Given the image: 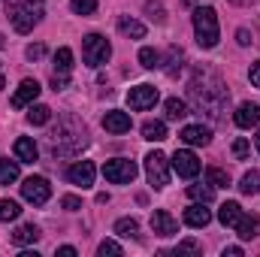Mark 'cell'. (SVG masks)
<instances>
[{"label":"cell","mask_w":260,"mask_h":257,"mask_svg":"<svg viewBox=\"0 0 260 257\" xmlns=\"http://www.w3.org/2000/svg\"><path fill=\"white\" fill-rule=\"evenodd\" d=\"M188 97H191V103L197 106V112H200V115L206 112L212 121H218V118L224 115L227 100H230L224 82H221L212 70H197L194 76H191V82H188Z\"/></svg>","instance_id":"obj_1"},{"label":"cell","mask_w":260,"mask_h":257,"mask_svg":"<svg viewBox=\"0 0 260 257\" xmlns=\"http://www.w3.org/2000/svg\"><path fill=\"white\" fill-rule=\"evenodd\" d=\"M85 145H88V130H85V124L79 118H73V115L61 118L58 127L49 133V151L55 157H73Z\"/></svg>","instance_id":"obj_2"},{"label":"cell","mask_w":260,"mask_h":257,"mask_svg":"<svg viewBox=\"0 0 260 257\" xmlns=\"http://www.w3.org/2000/svg\"><path fill=\"white\" fill-rule=\"evenodd\" d=\"M6 15L18 34H30L43 21V0H6Z\"/></svg>","instance_id":"obj_3"},{"label":"cell","mask_w":260,"mask_h":257,"mask_svg":"<svg viewBox=\"0 0 260 257\" xmlns=\"http://www.w3.org/2000/svg\"><path fill=\"white\" fill-rule=\"evenodd\" d=\"M194 34H197V43H200L203 49H215V46H218L221 30H218V15H215V9H212V6H197V12H194Z\"/></svg>","instance_id":"obj_4"},{"label":"cell","mask_w":260,"mask_h":257,"mask_svg":"<svg viewBox=\"0 0 260 257\" xmlns=\"http://www.w3.org/2000/svg\"><path fill=\"white\" fill-rule=\"evenodd\" d=\"M109 55H112V46L106 43V37H100V34H88V37L82 40V58H85V64L88 67L106 64Z\"/></svg>","instance_id":"obj_5"},{"label":"cell","mask_w":260,"mask_h":257,"mask_svg":"<svg viewBox=\"0 0 260 257\" xmlns=\"http://www.w3.org/2000/svg\"><path fill=\"white\" fill-rule=\"evenodd\" d=\"M145 176H148L151 188H167V182H170V157L164 151H151L145 157Z\"/></svg>","instance_id":"obj_6"},{"label":"cell","mask_w":260,"mask_h":257,"mask_svg":"<svg viewBox=\"0 0 260 257\" xmlns=\"http://www.w3.org/2000/svg\"><path fill=\"white\" fill-rule=\"evenodd\" d=\"M136 164L127 160V157H115V160H106L103 164V176H106V182H112V185H130L133 179H136Z\"/></svg>","instance_id":"obj_7"},{"label":"cell","mask_w":260,"mask_h":257,"mask_svg":"<svg viewBox=\"0 0 260 257\" xmlns=\"http://www.w3.org/2000/svg\"><path fill=\"white\" fill-rule=\"evenodd\" d=\"M21 197H24L27 203H34V206H46L49 197H52V185H49V179H43V176H30V179H24V185H21Z\"/></svg>","instance_id":"obj_8"},{"label":"cell","mask_w":260,"mask_h":257,"mask_svg":"<svg viewBox=\"0 0 260 257\" xmlns=\"http://www.w3.org/2000/svg\"><path fill=\"white\" fill-rule=\"evenodd\" d=\"M127 103H130V109H136V112L151 109V106L157 103V88H154V85H136V88H130Z\"/></svg>","instance_id":"obj_9"},{"label":"cell","mask_w":260,"mask_h":257,"mask_svg":"<svg viewBox=\"0 0 260 257\" xmlns=\"http://www.w3.org/2000/svg\"><path fill=\"white\" fill-rule=\"evenodd\" d=\"M94 176H97V167L91 160H76L73 167H67V179L76 188H91L94 185Z\"/></svg>","instance_id":"obj_10"},{"label":"cell","mask_w":260,"mask_h":257,"mask_svg":"<svg viewBox=\"0 0 260 257\" xmlns=\"http://www.w3.org/2000/svg\"><path fill=\"white\" fill-rule=\"evenodd\" d=\"M173 170H176L182 179H194L197 173H200V160H197L194 151L182 148V151H176V154H173Z\"/></svg>","instance_id":"obj_11"},{"label":"cell","mask_w":260,"mask_h":257,"mask_svg":"<svg viewBox=\"0 0 260 257\" xmlns=\"http://www.w3.org/2000/svg\"><path fill=\"white\" fill-rule=\"evenodd\" d=\"M40 91H43V88H40V82H37V79H24V82L18 85V91L12 94V106H15V109L30 106V103L40 97Z\"/></svg>","instance_id":"obj_12"},{"label":"cell","mask_w":260,"mask_h":257,"mask_svg":"<svg viewBox=\"0 0 260 257\" xmlns=\"http://www.w3.org/2000/svg\"><path fill=\"white\" fill-rule=\"evenodd\" d=\"M233 121H236V127H242V130L257 127V124H260V106H257V103H242V106L236 109Z\"/></svg>","instance_id":"obj_13"},{"label":"cell","mask_w":260,"mask_h":257,"mask_svg":"<svg viewBox=\"0 0 260 257\" xmlns=\"http://www.w3.org/2000/svg\"><path fill=\"white\" fill-rule=\"evenodd\" d=\"M151 230H154L157 236H176V233H179V224H176V218H173L170 212L157 209V212L151 215Z\"/></svg>","instance_id":"obj_14"},{"label":"cell","mask_w":260,"mask_h":257,"mask_svg":"<svg viewBox=\"0 0 260 257\" xmlns=\"http://www.w3.org/2000/svg\"><path fill=\"white\" fill-rule=\"evenodd\" d=\"M209 221H212V212L206 209V203H194V206L185 209V224H188V227H197V230H200V227H206Z\"/></svg>","instance_id":"obj_15"},{"label":"cell","mask_w":260,"mask_h":257,"mask_svg":"<svg viewBox=\"0 0 260 257\" xmlns=\"http://www.w3.org/2000/svg\"><path fill=\"white\" fill-rule=\"evenodd\" d=\"M103 127L109 130V133H127L130 130V115L121 112V109H112V112L103 115Z\"/></svg>","instance_id":"obj_16"},{"label":"cell","mask_w":260,"mask_h":257,"mask_svg":"<svg viewBox=\"0 0 260 257\" xmlns=\"http://www.w3.org/2000/svg\"><path fill=\"white\" fill-rule=\"evenodd\" d=\"M188 145H209V139H212V130L203 127V124H188V127H182L179 133Z\"/></svg>","instance_id":"obj_17"},{"label":"cell","mask_w":260,"mask_h":257,"mask_svg":"<svg viewBox=\"0 0 260 257\" xmlns=\"http://www.w3.org/2000/svg\"><path fill=\"white\" fill-rule=\"evenodd\" d=\"M242 215H245V212H242V206H239V203H233V200H227V203L218 209V221H221L224 227H236Z\"/></svg>","instance_id":"obj_18"},{"label":"cell","mask_w":260,"mask_h":257,"mask_svg":"<svg viewBox=\"0 0 260 257\" xmlns=\"http://www.w3.org/2000/svg\"><path fill=\"white\" fill-rule=\"evenodd\" d=\"M37 154H40V148H37V142H34V139H27V136L15 139V157H18L21 164H34V160H37Z\"/></svg>","instance_id":"obj_19"},{"label":"cell","mask_w":260,"mask_h":257,"mask_svg":"<svg viewBox=\"0 0 260 257\" xmlns=\"http://www.w3.org/2000/svg\"><path fill=\"white\" fill-rule=\"evenodd\" d=\"M233 230L239 233V239H254V236L260 233V218L257 215H242L239 224H236Z\"/></svg>","instance_id":"obj_20"},{"label":"cell","mask_w":260,"mask_h":257,"mask_svg":"<svg viewBox=\"0 0 260 257\" xmlns=\"http://www.w3.org/2000/svg\"><path fill=\"white\" fill-rule=\"evenodd\" d=\"M43 233H40V227H34V224H21L15 233H12V242L15 245H30V242H37Z\"/></svg>","instance_id":"obj_21"},{"label":"cell","mask_w":260,"mask_h":257,"mask_svg":"<svg viewBox=\"0 0 260 257\" xmlns=\"http://www.w3.org/2000/svg\"><path fill=\"white\" fill-rule=\"evenodd\" d=\"M142 139H148V142H164V139H167V124H164V121H145V124H142Z\"/></svg>","instance_id":"obj_22"},{"label":"cell","mask_w":260,"mask_h":257,"mask_svg":"<svg viewBox=\"0 0 260 257\" xmlns=\"http://www.w3.org/2000/svg\"><path fill=\"white\" fill-rule=\"evenodd\" d=\"M118 30L124 37H133V40H142L145 37V24L136 21V18H118Z\"/></svg>","instance_id":"obj_23"},{"label":"cell","mask_w":260,"mask_h":257,"mask_svg":"<svg viewBox=\"0 0 260 257\" xmlns=\"http://www.w3.org/2000/svg\"><path fill=\"white\" fill-rule=\"evenodd\" d=\"M70 70H73V52L64 46V49L55 52V73L58 76H70Z\"/></svg>","instance_id":"obj_24"},{"label":"cell","mask_w":260,"mask_h":257,"mask_svg":"<svg viewBox=\"0 0 260 257\" xmlns=\"http://www.w3.org/2000/svg\"><path fill=\"white\" fill-rule=\"evenodd\" d=\"M49 118H52V109H49V106H43V103H30V109H27V121H30V124L40 127V124H46Z\"/></svg>","instance_id":"obj_25"},{"label":"cell","mask_w":260,"mask_h":257,"mask_svg":"<svg viewBox=\"0 0 260 257\" xmlns=\"http://www.w3.org/2000/svg\"><path fill=\"white\" fill-rule=\"evenodd\" d=\"M206 182H209L212 188H227V185H230V173L221 170V167H209V170H206Z\"/></svg>","instance_id":"obj_26"},{"label":"cell","mask_w":260,"mask_h":257,"mask_svg":"<svg viewBox=\"0 0 260 257\" xmlns=\"http://www.w3.org/2000/svg\"><path fill=\"white\" fill-rule=\"evenodd\" d=\"M12 182H18V164L0 157V185H12Z\"/></svg>","instance_id":"obj_27"},{"label":"cell","mask_w":260,"mask_h":257,"mask_svg":"<svg viewBox=\"0 0 260 257\" xmlns=\"http://www.w3.org/2000/svg\"><path fill=\"white\" fill-rule=\"evenodd\" d=\"M185 115H188V103L179 100V97H170V100H167V118H170V121H179V118H185Z\"/></svg>","instance_id":"obj_28"},{"label":"cell","mask_w":260,"mask_h":257,"mask_svg":"<svg viewBox=\"0 0 260 257\" xmlns=\"http://www.w3.org/2000/svg\"><path fill=\"white\" fill-rule=\"evenodd\" d=\"M115 233L124 239H139V224L133 218H121V221H115Z\"/></svg>","instance_id":"obj_29"},{"label":"cell","mask_w":260,"mask_h":257,"mask_svg":"<svg viewBox=\"0 0 260 257\" xmlns=\"http://www.w3.org/2000/svg\"><path fill=\"white\" fill-rule=\"evenodd\" d=\"M188 197L197 200V203H212V197H215V188L206 182V185H191L188 188Z\"/></svg>","instance_id":"obj_30"},{"label":"cell","mask_w":260,"mask_h":257,"mask_svg":"<svg viewBox=\"0 0 260 257\" xmlns=\"http://www.w3.org/2000/svg\"><path fill=\"white\" fill-rule=\"evenodd\" d=\"M239 191L248 194V197L260 191V173H257V170H251V173H245V176H242V182H239Z\"/></svg>","instance_id":"obj_31"},{"label":"cell","mask_w":260,"mask_h":257,"mask_svg":"<svg viewBox=\"0 0 260 257\" xmlns=\"http://www.w3.org/2000/svg\"><path fill=\"white\" fill-rule=\"evenodd\" d=\"M139 64L145 67V70H157V67L164 64V58H160V52H154V49H142V52H139Z\"/></svg>","instance_id":"obj_32"},{"label":"cell","mask_w":260,"mask_h":257,"mask_svg":"<svg viewBox=\"0 0 260 257\" xmlns=\"http://www.w3.org/2000/svg\"><path fill=\"white\" fill-rule=\"evenodd\" d=\"M21 215V206L15 200H0V221H15Z\"/></svg>","instance_id":"obj_33"},{"label":"cell","mask_w":260,"mask_h":257,"mask_svg":"<svg viewBox=\"0 0 260 257\" xmlns=\"http://www.w3.org/2000/svg\"><path fill=\"white\" fill-rule=\"evenodd\" d=\"M70 9L76 15H91L97 9V0H70Z\"/></svg>","instance_id":"obj_34"},{"label":"cell","mask_w":260,"mask_h":257,"mask_svg":"<svg viewBox=\"0 0 260 257\" xmlns=\"http://www.w3.org/2000/svg\"><path fill=\"white\" fill-rule=\"evenodd\" d=\"M97 254H100V257H121V245H118V242H112V239H103V242H100V248H97Z\"/></svg>","instance_id":"obj_35"},{"label":"cell","mask_w":260,"mask_h":257,"mask_svg":"<svg viewBox=\"0 0 260 257\" xmlns=\"http://www.w3.org/2000/svg\"><path fill=\"white\" fill-rule=\"evenodd\" d=\"M182 61H185V55H182L179 49H170V67H167V73H170V76H179Z\"/></svg>","instance_id":"obj_36"},{"label":"cell","mask_w":260,"mask_h":257,"mask_svg":"<svg viewBox=\"0 0 260 257\" xmlns=\"http://www.w3.org/2000/svg\"><path fill=\"white\" fill-rule=\"evenodd\" d=\"M248 151H251V142H248L245 136H239V139L233 142V154H236V160H245V157H248Z\"/></svg>","instance_id":"obj_37"},{"label":"cell","mask_w":260,"mask_h":257,"mask_svg":"<svg viewBox=\"0 0 260 257\" xmlns=\"http://www.w3.org/2000/svg\"><path fill=\"white\" fill-rule=\"evenodd\" d=\"M145 12H148L157 24H164V21H167V15H164V6H160V3H145Z\"/></svg>","instance_id":"obj_38"},{"label":"cell","mask_w":260,"mask_h":257,"mask_svg":"<svg viewBox=\"0 0 260 257\" xmlns=\"http://www.w3.org/2000/svg\"><path fill=\"white\" fill-rule=\"evenodd\" d=\"M61 206H64L67 212H79V209H82V200H79V197H73V194H67L64 200H61Z\"/></svg>","instance_id":"obj_39"},{"label":"cell","mask_w":260,"mask_h":257,"mask_svg":"<svg viewBox=\"0 0 260 257\" xmlns=\"http://www.w3.org/2000/svg\"><path fill=\"white\" fill-rule=\"evenodd\" d=\"M24 55H27V58H30V61H40V58H43V55H46V49H43V46H40V43H37V46H27V52H24Z\"/></svg>","instance_id":"obj_40"},{"label":"cell","mask_w":260,"mask_h":257,"mask_svg":"<svg viewBox=\"0 0 260 257\" xmlns=\"http://www.w3.org/2000/svg\"><path fill=\"white\" fill-rule=\"evenodd\" d=\"M67 79H70V76H58V73H55V76H52V88H55V91H64Z\"/></svg>","instance_id":"obj_41"},{"label":"cell","mask_w":260,"mask_h":257,"mask_svg":"<svg viewBox=\"0 0 260 257\" xmlns=\"http://www.w3.org/2000/svg\"><path fill=\"white\" fill-rule=\"evenodd\" d=\"M248 79H251V85H254V88H260V64H254L251 70H248Z\"/></svg>","instance_id":"obj_42"},{"label":"cell","mask_w":260,"mask_h":257,"mask_svg":"<svg viewBox=\"0 0 260 257\" xmlns=\"http://www.w3.org/2000/svg\"><path fill=\"white\" fill-rule=\"evenodd\" d=\"M176 251H200V245L188 239V242H179V248H176Z\"/></svg>","instance_id":"obj_43"},{"label":"cell","mask_w":260,"mask_h":257,"mask_svg":"<svg viewBox=\"0 0 260 257\" xmlns=\"http://www.w3.org/2000/svg\"><path fill=\"white\" fill-rule=\"evenodd\" d=\"M236 40H239V46H248V43H251V34H248V30L242 27V30L236 34Z\"/></svg>","instance_id":"obj_44"},{"label":"cell","mask_w":260,"mask_h":257,"mask_svg":"<svg viewBox=\"0 0 260 257\" xmlns=\"http://www.w3.org/2000/svg\"><path fill=\"white\" fill-rule=\"evenodd\" d=\"M58 257H76V248L73 245H61L58 248Z\"/></svg>","instance_id":"obj_45"},{"label":"cell","mask_w":260,"mask_h":257,"mask_svg":"<svg viewBox=\"0 0 260 257\" xmlns=\"http://www.w3.org/2000/svg\"><path fill=\"white\" fill-rule=\"evenodd\" d=\"M224 257H242V248L239 245H230V248H224Z\"/></svg>","instance_id":"obj_46"},{"label":"cell","mask_w":260,"mask_h":257,"mask_svg":"<svg viewBox=\"0 0 260 257\" xmlns=\"http://www.w3.org/2000/svg\"><path fill=\"white\" fill-rule=\"evenodd\" d=\"M0 49H6V37L3 34H0Z\"/></svg>","instance_id":"obj_47"},{"label":"cell","mask_w":260,"mask_h":257,"mask_svg":"<svg viewBox=\"0 0 260 257\" xmlns=\"http://www.w3.org/2000/svg\"><path fill=\"white\" fill-rule=\"evenodd\" d=\"M254 145H257V151H260V133H257V136H254Z\"/></svg>","instance_id":"obj_48"},{"label":"cell","mask_w":260,"mask_h":257,"mask_svg":"<svg viewBox=\"0 0 260 257\" xmlns=\"http://www.w3.org/2000/svg\"><path fill=\"white\" fill-rule=\"evenodd\" d=\"M233 3H251V0H233Z\"/></svg>","instance_id":"obj_49"}]
</instances>
